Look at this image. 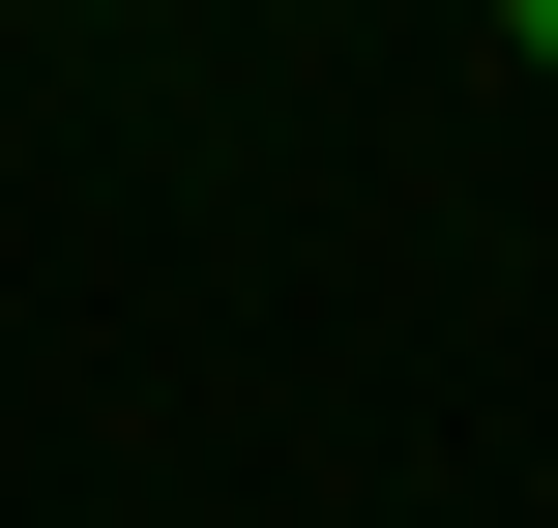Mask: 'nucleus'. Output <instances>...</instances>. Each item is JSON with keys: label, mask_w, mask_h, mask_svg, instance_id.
<instances>
[{"label": "nucleus", "mask_w": 558, "mask_h": 528, "mask_svg": "<svg viewBox=\"0 0 558 528\" xmlns=\"http://www.w3.org/2000/svg\"><path fill=\"white\" fill-rule=\"evenodd\" d=\"M500 59H530V88H558V0H500Z\"/></svg>", "instance_id": "obj_1"}]
</instances>
